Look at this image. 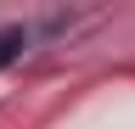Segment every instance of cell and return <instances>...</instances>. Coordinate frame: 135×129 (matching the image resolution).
I'll list each match as a JSON object with an SVG mask.
<instances>
[{"mask_svg": "<svg viewBox=\"0 0 135 129\" xmlns=\"http://www.w3.org/2000/svg\"><path fill=\"white\" fill-rule=\"evenodd\" d=\"M28 51V28H0V73Z\"/></svg>", "mask_w": 135, "mask_h": 129, "instance_id": "6da1fadb", "label": "cell"}]
</instances>
